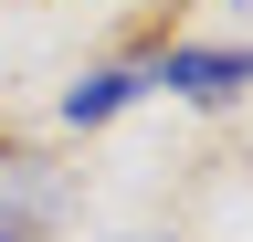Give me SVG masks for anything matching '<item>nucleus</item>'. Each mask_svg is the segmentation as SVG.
I'll return each instance as SVG.
<instances>
[{
	"label": "nucleus",
	"instance_id": "obj_1",
	"mask_svg": "<svg viewBox=\"0 0 253 242\" xmlns=\"http://www.w3.org/2000/svg\"><path fill=\"white\" fill-rule=\"evenodd\" d=\"M148 84H169V95H201V105H221V95H243V84H253V53L169 42V53H148Z\"/></svg>",
	"mask_w": 253,
	"mask_h": 242
},
{
	"label": "nucleus",
	"instance_id": "obj_2",
	"mask_svg": "<svg viewBox=\"0 0 253 242\" xmlns=\"http://www.w3.org/2000/svg\"><path fill=\"white\" fill-rule=\"evenodd\" d=\"M148 95V64H106V74H84L74 95H63V116H74V127H106L116 105H137Z\"/></svg>",
	"mask_w": 253,
	"mask_h": 242
},
{
	"label": "nucleus",
	"instance_id": "obj_3",
	"mask_svg": "<svg viewBox=\"0 0 253 242\" xmlns=\"http://www.w3.org/2000/svg\"><path fill=\"white\" fill-rule=\"evenodd\" d=\"M42 221H53V190L21 158H0V242H21V232H42Z\"/></svg>",
	"mask_w": 253,
	"mask_h": 242
}]
</instances>
